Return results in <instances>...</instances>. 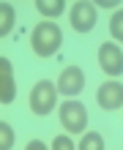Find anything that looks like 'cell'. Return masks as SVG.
<instances>
[{"instance_id":"6da1fadb","label":"cell","mask_w":123,"mask_h":150,"mask_svg":"<svg viewBox=\"0 0 123 150\" xmlns=\"http://www.w3.org/2000/svg\"><path fill=\"white\" fill-rule=\"evenodd\" d=\"M60 44H63V33H60V28L55 22H38L36 28L30 30V47L33 52H36L38 57H52L58 55Z\"/></svg>"},{"instance_id":"7a4b0ae2","label":"cell","mask_w":123,"mask_h":150,"mask_svg":"<svg viewBox=\"0 0 123 150\" xmlns=\"http://www.w3.org/2000/svg\"><path fill=\"white\" fill-rule=\"evenodd\" d=\"M55 104H58V87L55 82H49V79H41L38 85H33V90H30V109L33 115H49L52 109H55Z\"/></svg>"},{"instance_id":"3957f363","label":"cell","mask_w":123,"mask_h":150,"mask_svg":"<svg viewBox=\"0 0 123 150\" xmlns=\"http://www.w3.org/2000/svg\"><path fill=\"white\" fill-rule=\"evenodd\" d=\"M60 123H63V128L68 134H85L87 128V112H85V104L80 101H63V107H60Z\"/></svg>"},{"instance_id":"277c9868","label":"cell","mask_w":123,"mask_h":150,"mask_svg":"<svg viewBox=\"0 0 123 150\" xmlns=\"http://www.w3.org/2000/svg\"><path fill=\"white\" fill-rule=\"evenodd\" d=\"M99 66L107 76H120L123 74V52H120L118 44L107 41V44L99 47Z\"/></svg>"},{"instance_id":"5b68a950","label":"cell","mask_w":123,"mask_h":150,"mask_svg":"<svg viewBox=\"0 0 123 150\" xmlns=\"http://www.w3.org/2000/svg\"><path fill=\"white\" fill-rule=\"evenodd\" d=\"M68 16H71V28L77 33H90L96 28V6L87 3V0L74 3L71 11H68Z\"/></svg>"},{"instance_id":"8992f818","label":"cell","mask_w":123,"mask_h":150,"mask_svg":"<svg viewBox=\"0 0 123 150\" xmlns=\"http://www.w3.org/2000/svg\"><path fill=\"white\" fill-rule=\"evenodd\" d=\"M55 87H58V93H63V96H80L82 87H85V74H82V68H80V66H66L63 71H60Z\"/></svg>"},{"instance_id":"52a82bcc","label":"cell","mask_w":123,"mask_h":150,"mask_svg":"<svg viewBox=\"0 0 123 150\" xmlns=\"http://www.w3.org/2000/svg\"><path fill=\"white\" fill-rule=\"evenodd\" d=\"M96 101H99V107L104 112H112V109H118L123 107V85L120 82H104L99 90H96Z\"/></svg>"},{"instance_id":"ba28073f","label":"cell","mask_w":123,"mask_h":150,"mask_svg":"<svg viewBox=\"0 0 123 150\" xmlns=\"http://www.w3.org/2000/svg\"><path fill=\"white\" fill-rule=\"evenodd\" d=\"M16 98V82H14V63L0 55V104H11Z\"/></svg>"},{"instance_id":"9c48e42d","label":"cell","mask_w":123,"mask_h":150,"mask_svg":"<svg viewBox=\"0 0 123 150\" xmlns=\"http://www.w3.org/2000/svg\"><path fill=\"white\" fill-rule=\"evenodd\" d=\"M14 22H16L14 6L11 3H0V38H6L14 30Z\"/></svg>"},{"instance_id":"30bf717a","label":"cell","mask_w":123,"mask_h":150,"mask_svg":"<svg viewBox=\"0 0 123 150\" xmlns=\"http://www.w3.org/2000/svg\"><path fill=\"white\" fill-rule=\"evenodd\" d=\"M36 8H38V14H41V16H49V19H55V16L63 14L66 3H63V0H38Z\"/></svg>"},{"instance_id":"8fae6325","label":"cell","mask_w":123,"mask_h":150,"mask_svg":"<svg viewBox=\"0 0 123 150\" xmlns=\"http://www.w3.org/2000/svg\"><path fill=\"white\" fill-rule=\"evenodd\" d=\"M77 150H104V137L99 131H85V137L80 139Z\"/></svg>"},{"instance_id":"7c38bea8","label":"cell","mask_w":123,"mask_h":150,"mask_svg":"<svg viewBox=\"0 0 123 150\" xmlns=\"http://www.w3.org/2000/svg\"><path fill=\"white\" fill-rule=\"evenodd\" d=\"M109 33H112V38H115V41L123 44V8H118V11L112 14V19H109Z\"/></svg>"},{"instance_id":"4fadbf2b","label":"cell","mask_w":123,"mask_h":150,"mask_svg":"<svg viewBox=\"0 0 123 150\" xmlns=\"http://www.w3.org/2000/svg\"><path fill=\"white\" fill-rule=\"evenodd\" d=\"M14 147V128L6 120H0V150H11Z\"/></svg>"},{"instance_id":"5bb4252c","label":"cell","mask_w":123,"mask_h":150,"mask_svg":"<svg viewBox=\"0 0 123 150\" xmlns=\"http://www.w3.org/2000/svg\"><path fill=\"white\" fill-rule=\"evenodd\" d=\"M52 150H77V147L71 142V137H63V134H60V137L52 139Z\"/></svg>"},{"instance_id":"9a60e30c","label":"cell","mask_w":123,"mask_h":150,"mask_svg":"<svg viewBox=\"0 0 123 150\" xmlns=\"http://www.w3.org/2000/svg\"><path fill=\"white\" fill-rule=\"evenodd\" d=\"M25 150H49V147L44 145L41 139H30V142H28V147H25Z\"/></svg>"},{"instance_id":"2e32d148","label":"cell","mask_w":123,"mask_h":150,"mask_svg":"<svg viewBox=\"0 0 123 150\" xmlns=\"http://www.w3.org/2000/svg\"><path fill=\"white\" fill-rule=\"evenodd\" d=\"M93 6H101V8H115L118 3H115V0H99V3H93Z\"/></svg>"}]
</instances>
